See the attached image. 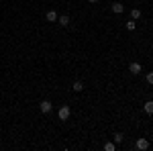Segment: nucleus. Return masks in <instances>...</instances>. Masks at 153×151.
<instances>
[{
  "label": "nucleus",
  "mask_w": 153,
  "mask_h": 151,
  "mask_svg": "<svg viewBox=\"0 0 153 151\" xmlns=\"http://www.w3.org/2000/svg\"><path fill=\"white\" fill-rule=\"evenodd\" d=\"M59 121H68V118H70V115H71V110H70V106L68 104H63L61 106V108H59Z\"/></svg>",
  "instance_id": "obj_1"
},
{
  "label": "nucleus",
  "mask_w": 153,
  "mask_h": 151,
  "mask_svg": "<svg viewBox=\"0 0 153 151\" xmlns=\"http://www.w3.org/2000/svg\"><path fill=\"white\" fill-rule=\"evenodd\" d=\"M129 71H131V74H135V76H137V74H141V71H143L141 63H137V61H133V63L129 65Z\"/></svg>",
  "instance_id": "obj_2"
},
{
  "label": "nucleus",
  "mask_w": 153,
  "mask_h": 151,
  "mask_svg": "<svg viewBox=\"0 0 153 151\" xmlns=\"http://www.w3.org/2000/svg\"><path fill=\"white\" fill-rule=\"evenodd\" d=\"M39 108H41L43 115H49V112H51V102H49V100H43V102L39 104Z\"/></svg>",
  "instance_id": "obj_3"
},
{
  "label": "nucleus",
  "mask_w": 153,
  "mask_h": 151,
  "mask_svg": "<svg viewBox=\"0 0 153 151\" xmlns=\"http://www.w3.org/2000/svg\"><path fill=\"white\" fill-rule=\"evenodd\" d=\"M137 149H141V151H143V149H149V141L141 137V139L137 141Z\"/></svg>",
  "instance_id": "obj_4"
},
{
  "label": "nucleus",
  "mask_w": 153,
  "mask_h": 151,
  "mask_svg": "<svg viewBox=\"0 0 153 151\" xmlns=\"http://www.w3.org/2000/svg\"><path fill=\"white\" fill-rule=\"evenodd\" d=\"M45 19H47L49 23H55V21H57V12H55V10H47Z\"/></svg>",
  "instance_id": "obj_5"
},
{
  "label": "nucleus",
  "mask_w": 153,
  "mask_h": 151,
  "mask_svg": "<svg viewBox=\"0 0 153 151\" xmlns=\"http://www.w3.org/2000/svg\"><path fill=\"white\" fill-rule=\"evenodd\" d=\"M57 23L61 25V27H68V25H70V16H68V14H63V16H57Z\"/></svg>",
  "instance_id": "obj_6"
},
{
  "label": "nucleus",
  "mask_w": 153,
  "mask_h": 151,
  "mask_svg": "<svg viewBox=\"0 0 153 151\" xmlns=\"http://www.w3.org/2000/svg\"><path fill=\"white\" fill-rule=\"evenodd\" d=\"M123 10H125V6H123L120 2H114V4H112V12H117V14H120Z\"/></svg>",
  "instance_id": "obj_7"
},
{
  "label": "nucleus",
  "mask_w": 153,
  "mask_h": 151,
  "mask_svg": "<svg viewBox=\"0 0 153 151\" xmlns=\"http://www.w3.org/2000/svg\"><path fill=\"white\" fill-rule=\"evenodd\" d=\"M71 90H74V92H82V90H84V84H82V82H74Z\"/></svg>",
  "instance_id": "obj_8"
},
{
  "label": "nucleus",
  "mask_w": 153,
  "mask_h": 151,
  "mask_svg": "<svg viewBox=\"0 0 153 151\" xmlns=\"http://www.w3.org/2000/svg\"><path fill=\"white\" fill-rule=\"evenodd\" d=\"M143 108H145V112H147V115H153V100L145 102V106H143Z\"/></svg>",
  "instance_id": "obj_9"
},
{
  "label": "nucleus",
  "mask_w": 153,
  "mask_h": 151,
  "mask_svg": "<svg viewBox=\"0 0 153 151\" xmlns=\"http://www.w3.org/2000/svg\"><path fill=\"white\" fill-rule=\"evenodd\" d=\"M125 27H127V31H135V27H137V23H135V21L131 19V21H127V23H125Z\"/></svg>",
  "instance_id": "obj_10"
},
{
  "label": "nucleus",
  "mask_w": 153,
  "mask_h": 151,
  "mask_svg": "<svg viewBox=\"0 0 153 151\" xmlns=\"http://www.w3.org/2000/svg\"><path fill=\"white\" fill-rule=\"evenodd\" d=\"M139 16H141V10H139V8H133V10H131V19H133V21H137Z\"/></svg>",
  "instance_id": "obj_11"
},
{
  "label": "nucleus",
  "mask_w": 153,
  "mask_h": 151,
  "mask_svg": "<svg viewBox=\"0 0 153 151\" xmlns=\"http://www.w3.org/2000/svg\"><path fill=\"white\" fill-rule=\"evenodd\" d=\"M104 151H114V143H106V145H104Z\"/></svg>",
  "instance_id": "obj_12"
},
{
  "label": "nucleus",
  "mask_w": 153,
  "mask_h": 151,
  "mask_svg": "<svg viewBox=\"0 0 153 151\" xmlns=\"http://www.w3.org/2000/svg\"><path fill=\"white\" fill-rule=\"evenodd\" d=\"M123 139H125V137H123V133H117V135H114V143H120Z\"/></svg>",
  "instance_id": "obj_13"
},
{
  "label": "nucleus",
  "mask_w": 153,
  "mask_h": 151,
  "mask_svg": "<svg viewBox=\"0 0 153 151\" xmlns=\"http://www.w3.org/2000/svg\"><path fill=\"white\" fill-rule=\"evenodd\" d=\"M147 82H149V84H153V71H149V74H147Z\"/></svg>",
  "instance_id": "obj_14"
},
{
  "label": "nucleus",
  "mask_w": 153,
  "mask_h": 151,
  "mask_svg": "<svg viewBox=\"0 0 153 151\" xmlns=\"http://www.w3.org/2000/svg\"><path fill=\"white\" fill-rule=\"evenodd\" d=\"M88 2H98V0H88Z\"/></svg>",
  "instance_id": "obj_15"
}]
</instances>
